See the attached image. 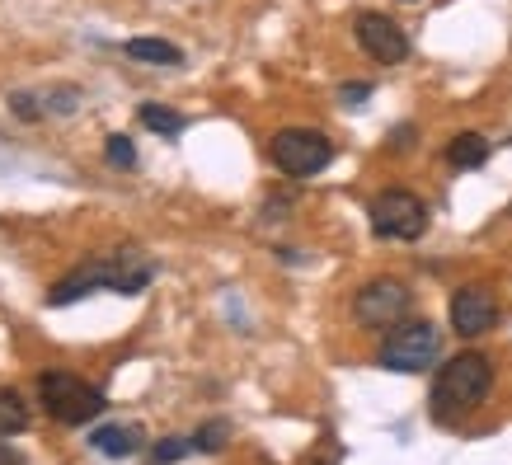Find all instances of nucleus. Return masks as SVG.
Returning a JSON list of instances; mask_svg holds the SVG:
<instances>
[{
    "instance_id": "nucleus-1",
    "label": "nucleus",
    "mask_w": 512,
    "mask_h": 465,
    "mask_svg": "<svg viewBox=\"0 0 512 465\" xmlns=\"http://www.w3.org/2000/svg\"><path fill=\"white\" fill-rule=\"evenodd\" d=\"M151 259H141L137 249H118V254H104V259H90L85 268L76 273H66L57 287H52V306H71L76 296H90L99 287H109V292H123V296H137L146 282H151Z\"/></svg>"
},
{
    "instance_id": "nucleus-9",
    "label": "nucleus",
    "mask_w": 512,
    "mask_h": 465,
    "mask_svg": "<svg viewBox=\"0 0 512 465\" xmlns=\"http://www.w3.org/2000/svg\"><path fill=\"white\" fill-rule=\"evenodd\" d=\"M494 320H498V306L484 287H461V292L451 296V329H456L461 339H480V334H489Z\"/></svg>"
},
{
    "instance_id": "nucleus-8",
    "label": "nucleus",
    "mask_w": 512,
    "mask_h": 465,
    "mask_svg": "<svg viewBox=\"0 0 512 465\" xmlns=\"http://www.w3.org/2000/svg\"><path fill=\"white\" fill-rule=\"evenodd\" d=\"M357 43H362V52L381 66H395V62L409 57V38H404V29L386 15H372V10L357 15Z\"/></svg>"
},
{
    "instance_id": "nucleus-7",
    "label": "nucleus",
    "mask_w": 512,
    "mask_h": 465,
    "mask_svg": "<svg viewBox=\"0 0 512 465\" xmlns=\"http://www.w3.org/2000/svg\"><path fill=\"white\" fill-rule=\"evenodd\" d=\"M353 315H357V325H367V329H395L409 315V287L395 278L367 282L353 296Z\"/></svg>"
},
{
    "instance_id": "nucleus-20",
    "label": "nucleus",
    "mask_w": 512,
    "mask_h": 465,
    "mask_svg": "<svg viewBox=\"0 0 512 465\" xmlns=\"http://www.w3.org/2000/svg\"><path fill=\"white\" fill-rule=\"evenodd\" d=\"M0 465H24V461H19L15 451H5V447H0Z\"/></svg>"
},
{
    "instance_id": "nucleus-17",
    "label": "nucleus",
    "mask_w": 512,
    "mask_h": 465,
    "mask_svg": "<svg viewBox=\"0 0 512 465\" xmlns=\"http://www.w3.org/2000/svg\"><path fill=\"white\" fill-rule=\"evenodd\" d=\"M104 155H109V165H118V170H132V165H137V146H132L123 132H113L109 146H104Z\"/></svg>"
},
{
    "instance_id": "nucleus-16",
    "label": "nucleus",
    "mask_w": 512,
    "mask_h": 465,
    "mask_svg": "<svg viewBox=\"0 0 512 465\" xmlns=\"http://www.w3.org/2000/svg\"><path fill=\"white\" fill-rule=\"evenodd\" d=\"M188 451H198V447H193V437H165V442H156L151 461H156V465H174V461H184Z\"/></svg>"
},
{
    "instance_id": "nucleus-5",
    "label": "nucleus",
    "mask_w": 512,
    "mask_h": 465,
    "mask_svg": "<svg viewBox=\"0 0 512 465\" xmlns=\"http://www.w3.org/2000/svg\"><path fill=\"white\" fill-rule=\"evenodd\" d=\"M273 165L282 174H292V179H311L320 174L334 160V141L325 132H315V127H282L278 137H273Z\"/></svg>"
},
{
    "instance_id": "nucleus-6",
    "label": "nucleus",
    "mask_w": 512,
    "mask_h": 465,
    "mask_svg": "<svg viewBox=\"0 0 512 465\" xmlns=\"http://www.w3.org/2000/svg\"><path fill=\"white\" fill-rule=\"evenodd\" d=\"M372 231L381 240H419L428 231V207L404 188H386L372 202Z\"/></svg>"
},
{
    "instance_id": "nucleus-15",
    "label": "nucleus",
    "mask_w": 512,
    "mask_h": 465,
    "mask_svg": "<svg viewBox=\"0 0 512 465\" xmlns=\"http://www.w3.org/2000/svg\"><path fill=\"white\" fill-rule=\"evenodd\" d=\"M226 437H231V423L212 419V423H202L198 433H193V447H198V451H221V447H226Z\"/></svg>"
},
{
    "instance_id": "nucleus-11",
    "label": "nucleus",
    "mask_w": 512,
    "mask_h": 465,
    "mask_svg": "<svg viewBox=\"0 0 512 465\" xmlns=\"http://www.w3.org/2000/svg\"><path fill=\"white\" fill-rule=\"evenodd\" d=\"M447 160L456 170H480L484 160H489V141H484L480 132H461V137H451Z\"/></svg>"
},
{
    "instance_id": "nucleus-13",
    "label": "nucleus",
    "mask_w": 512,
    "mask_h": 465,
    "mask_svg": "<svg viewBox=\"0 0 512 465\" xmlns=\"http://www.w3.org/2000/svg\"><path fill=\"white\" fill-rule=\"evenodd\" d=\"M24 428H29V404L19 400L15 390H0V433L15 437Z\"/></svg>"
},
{
    "instance_id": "nucleus-4",
    "label": "nucleus",
    "mask_w": 512,
    "mask_h": 465,
    "mask_svg": "<svg viewBox=\"0 0 512 465\" xmlns=\"http://www.w3.org/2000/svg\"><path fill=\"white\" fill-rule=\"evenodd\" d=\"M442 353V334L428 320H400L381 343V367L386 372H423Z\"/></svg>"
},
{
    "instance_id": "nucleus-12",
    "label": "nucleus",
    "mask_w": 512,
    "mask_h": 465,
    "mask_svg": "<svg viewBox=\"0 0 512 465\" xmlns=\"http://www.w3.org/2000/svg\"><path fill=\"white\" fill-rule=\"evenodd\" d=\"M127 57H132V62H156V66L184 62V52L174 43H165V38H132V43H127Z\"/></svg>"
},
{
    "instance_id": "nucleus-14",
    "label": "nucleus",
    "mask_w": 512,
    "mask_h": 465,
    "mask_svg": "<svg viewBox=\"0 0 512 465\" xmlns=\"http://www.w3.org/2000/svg\"><path fill=\"white\" fill-rule=\"evenodd\" d=\"M141 123L151 127V132H160V137H179L188 127V118L174 109H160V104H141Z\"/></svg>"
},
{
    "instance_id": "nucleus-10",
    "label": "nucleus",
    "mask_w": 512,
    "mask_h": 465,
    "mask_svg": "<svg viewBox=\"0 0 512 465\" xmlns=\"http://www.w3.org/2000/svg\"><path fill=\"white\" fill-rule=\"evenodd\" d=\"M90 447L99 451V456L123 461V456H132V451L141 447V428H132V423H109V428H94V433H90Z\"/></svg>"
},
{
    "instance_id": "nucleus-18",
    "label": "nucleus",
    "mask_w": 512,
    "mask_h": 465,
    "mask_svg": "<svg viewBox=\"0 0 512 465\" xmlns=\"http://www.w3.org/2000/svg\"><path fill=\"white\" fill-rule=\"evenodd\" d=\"M10 104H15V118H24V123H38V104H33V94H10Z\"/></svg>"
},
{
    "instance_id": "nucleus-3",
    "label": "nucleus",
    "mask_w": 512,
    "mask_h": 465,
    "mask_svg": "<svg viewBox=\"0 0 512 465\" xmlns=\"http://www.w3.org/2000/svg\"><path fill=\"white\" fill-rule=\"evenodd\" d=\"M38 395H43V409L52 414L57 423L66 428H80V423H90L104 414V390L90 386V381H80L71 372H43L38 376Z\"/></svg>"
},
{
    "instance_id": "nucleus-2",
    "label": "nucleus",
    "mask_w": 512,
    "mask_h": 465,
    "mask_svg": "<svg viewBox=\"0 0 512 465\" xmlns=\"http://www.w3.org/2000/svg\"><path fill=\"white\" fill-rule=\"evenodd\" d=\"M494 390V367L484 353H461L451 357L447 367L433 381V414L437 419H456L470 414L475 404H484V395Z\"/></svg>"
},
{
    "instance_id": "nucleus-19",
    "label": "nucleus",
    "mask_w": 512,
    "mask_h": 465,
    "mask_svg": "<svg viewBox=\"0 0 512 465\" xmlns=\"http://www.w3.org/2000/svg\"><path fill=\"white\" fill-rule=\"evenodd\" d=\"M339 99H343V104H348V109H357L362 99H372V85H362V80H357V85H343V90H339Z\"/></svg>"
}]
</instances>
